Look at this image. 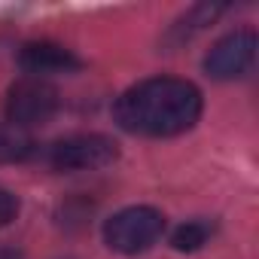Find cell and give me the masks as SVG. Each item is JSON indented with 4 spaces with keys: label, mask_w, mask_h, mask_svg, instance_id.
<instances>
[{
    "label": "cell",
    "mask_w": 259,
    "mask_h": 259,
    "mask_svg": "<svg viewBox=\"0 0 259 259\" xmlns=\"http://www.w3.org/2000/svg\"><path fill=\"white\" fill-rule=\"evenodd\" d=\"M0 259H22L19 250H10V247H0Z\"/></svg>",
    "instance_id": "11"
},
{
    "label": "cell",
    "mask_w": 259,
    "mask_h": 259,
    "mask_svg": "<svg viewBox=\"0 0 259 259\" xmlns=\"http://www.w3.org/2000/svg\"><path fill=\"white\" fill-rule=\"evenodd\" d=\"M55 113H58V92L37 76L19 79L7 92V119L22 132L34 125H46Z\"/></svg>",
    "instance_id": "4"
},
{
    "label": "cell",
    "mask_w": 259,
    "mask_h": 259,
    "mask_svg": "<svg viewBox=\"0 0 259 259\" xmlns=\"http://www.w3.org/2000/svg\"><path fill=\"white\" fill-rule=\"evenodd\" d=\"M210 235H213V226H210L207 220H189V223H183V226L171 235V247L180 250V253H192V250H198L201 244H207Z\"/></svg>",
    "instance_id": "8"
},
{
    "label": "cell",
    "mask_w": 259,
    "mask_h": 259,
    "mask_svg": "<svg viewBox=\"0 0 259 259\" xmlns=\"http://www.w3.org/2000/svg\"><path fill=\"white\" fill-rule=\"evenodd\" d=\"M119 159V144L107 135H70L52 144L49 165L55 171H95Z\"/></svg>",
    "instance_id": "3"
},
{
    "label": "cell",
    "mask_w": 259,
    "mask_h": 259,
    "mask_svg": "<svg viewBox=\"0 0 259 259\" xmlns=\"http://www.w3.org/2000/svg\"><path fill=\"white\" fill-rule=\"evenodd\" d=\"M34 153V141L28 132L16 125H0V165H13V162H25Z\"/></svg>",
    "instance_id": "7"
},
{
    "label": "cell",
    "mask_w": 259,
    "mask_h": 259,
    "mask_svg": "<svg viewBox=\"0 0 259 259\" xmlns=\"http://www.w3.org/2000/svg\"><path fill=\"white\" fill-rule=\"evenodd\" d=\"M253 58H256V34L250 28H241L213 43V49L204 58V70L213 79H238L253 67Z\"/></svg>",
    "instance_id": "5"
},
{
    "label": "cell",
    "mask_w": 259,
    "mask_h": 259,
    "mask_svg": "<svg viewBox=\"0 0 259 259\" xmlns=\"http://www.w3.org/2000/svg\"><path fill=\"white\" fill-rule=\"evenodd\" d=\"M220 13H223V7H217V4H201V7H192V10H189V13H186L177 25H174V31H171V34H174L177 40H183V37L189 40L195 31L207 28V25H210Z\"/></svg>",
    "instance_id": "9"
},
{
    "label": "cell",
    "mask_w": 259,
    "mask_h": 259,
    "mask_svg": "<svg viewBox=\"0 0 259 259\" xmlns=\"http://www.w3.org/2000/svg\"><path fill=\"white\" fill-rule=\"evenodd\" d=\"M116 122L132 135L174 138L183 135L201 116V92L189 79L150 76L125 89L113 107Z\"/></svg>",
    "instance_id": "1"
},
{
    "label": "cell",
    "mask_w": 259,
    "mask_h": 259,
    "mask_svg": "<svg viewBox=\"0 0 259 259\" xmlns=\"http://www.w3.org/2000/svg\"><path fill=\"white\" fill-rule=\"evenodd\" d=\"M165 232V217L156 207L147 204H135L125 207L119 213H113L104 223V241L110 250L125 253V256H138L144 250H150Z\"/></svg>",
    "instance_id": "2"
},
{
    "label": "cell",
    "mask_w": 259,
    "mask_h": 259,
    "mask_svg": "<svg viewBox=\"0 0 259 259\" xmlns=\"http://www.w3.org/2000/svg\"><path fill=\"white\" fill-rule=\"evenodd\" d=\"M16 213H19V198H16L10 189L0 186V229L10 226V223L16 220Z\"/></svg>",
    "instance_id": "10"
},
{
    "label": "cell",
    "mask_w": 259,
    "mask_h": 259,
    "mask_svg": "<svg viewBox=\"0 0 259 259\" xmlns=\"http://www.w3.org/2000/svg\"><path fill=\"white\" fill-rule=\"evenodd\" d=\"M19 64L25 73L31 76H49V73H70V70H79V58L58 46V43H49V40H40V43H25L22 52H19Z\"/></svg>",
    "instance_id": "6"
}]
</instances>
